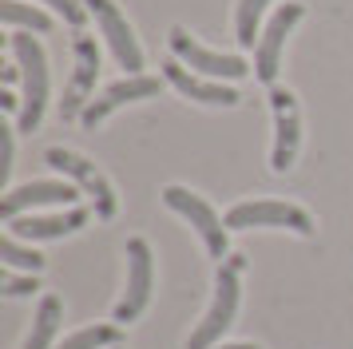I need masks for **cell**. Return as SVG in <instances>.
<instances>
[{"instance_id":"1","label":"cell","mask_w":353,"mask_h":349,"mask_svg":"<svg viewBox=\"0 0 353 349\" xmlns=\"http://www.w3.org/2000/svg\"><path fill=\"white\" fill-rule=\"evenodd\" d=\"M8 52L20 68V115H17V131L32 135L36 127L44 123L48 111V95H52V76H48V52L36 40L32 32H8Z\"/></svg>"},{"instance_id":"2","label":"cell","mask_w":353,"mask_h":349,"mask_svg":"<svg viewBox=\"0 0 353 349\" xmlns=\"http://www.w3.org/2000/svg\"><path fill=\"white\" fill-rule=\"evenodd\" d=\"M242 270H246V258H242V254H226L223 262H219L210 306L203 310L199 326H194L191 337H187V349L223 346V333L234 326V314H239V301H242Z\"/></svg>"},{"instance_id":"3","label":"cell","mask_w":353,"mask_h":349,"mask_svg":"<svg viewBox=\"0 0 353 349\" xmlns=\"http://www.w3.org/2000/svg\"><path fill=\"white\" fill-rule=\"evenodd\" d=\"M159 199H163L167 210H175L179 219L199 235V242H203V250H207L210 258L223 262L226 254H230V226H226V219L207 203V199H203V195H194V190L171 183V187H163Z\"/></svg>"},{"instance_id":"4","label":"cell","mask_w":353,"mask_h":349,"mask_svg":"<svg viewBox=\"0 0 353 349\" xmlns=\"http://www.w3.org/2000/svg\"><path fill=\"white\" fill-rule=\"evenodd\" d=\"M230 230H290V235H314V215L286 199H246L226 210Z\"/></svg>"},{"instance_id":"5","label":"cell","mask_w":353,"mask_h":349,"mask_svg":"<svg viewBox=\"0 0 353 349\" xmlns=\"http://www.w3.org/2000/svg\"><path fill=\"white\" fill-rule=\"evenodd\" d=\"M44 163H48L52 171H60L64 179H72V183H76V187H80L88 199H92L99 222H112V219H115V210H119L115 183H112L103 171H99V167H96L88 155L72 151V147H48V151H44Z\"/></svg>"},{"instance_id":"6","label":"cell","mask_w":353,"mask_h":349,"mask_svg":"<svg viewBox=\"0 0 353 349\" xmlns=\"http://www.w3.org/2000/svg\"><path fill=\"white\" fill-rule=\"evenodd\" d=\"M123 262H128V278H123V294H119V301L112 310V321H119V326L139 321L143 310L151 306V290H155V254H151V242L139 235L128 238Z\"/></svg>"},{"instance_id":"7","label":"cell","mask_w":353,"mask_h":349,"mask_svg":"<svg viewBox=\"0 0 353 349\" xmlns=\"http://www.w3.org/2000/svg\"><path fill=\"white\" fill-rule=\"evenodd\" d=\"M167 48H171V56H175L179 63H187L191 72H199V76H207V79L239 83V79H246L254 72V68L242 60V56H234V52H214V48L199 44L183 24H175V28L167 32Z\"/></svg>"},{"instance_id":"8","label":"cell","mask_w":353,"mask_h":349,"mask_svg":"<svg viewBox=\"0 0 353 349\" xmlns=\"http://www.w3.org/2000/svg\"><path fill=\"white\" fill-rule=\"evenodd\" d=\"M305 20V4L298 0H286L270 12V20L262 24V36H258V48H254V79L274 88L278 83V72H282V52H286V40L290 32L298 28Z\"/></svg>"},{"instance_id":"9","label":"cell","mask_w":353,"mask_h":349,"mask_svg":"<svg viewBox=\"0 0 353 349\" xmlns=\"http://www.w3.org/2000/svg\"><path fill=\"white\" fill-rule=\"evenodd\" d=\"M96 79H99V44L96 36L88 32H76L72 40V76L64 83V99H60V119L72 123L80 119L88 103L96 99Z\"/></svg>"},{"instance_id":"10","label":"cell","mask_w":353,"mask_h":349,"mask_svg":"<svg viewBox=\"0 0 353 349\" xmlns=\"http://www.w3.org/2000/svg\"><path fill=\"white\" fill-rule=\"evenodd\" d=\"M83 4H88V12L96 20V28L103 36L108 52L115 56V63L128 76H143V48L135 40V28H131V20L123 16V8L115 0H83Z\"/></svg>"},{"instance_id":"11","label":"cell","mask_w":353,"mask_h":349,"mask_svg":"<svg viewBox=\"0 0 353 349\" xmlns=\"http://www.w3.org/2000/svg\"><path fill=\"white\" fill-rule=\"evenodd\" d=\"M270 115H274V147H270V171L286 174L298 163L302 151V108H298V95L274 83L270 88Z\"/></svg>"},{"instance_id":"12","label":"cell","mask_w":353,"mask_h":349,"mask_svg":"<svg viewBox=\"0 0 353 349\" xmlns=\"http://www.w3.org/2000/svg\"><path fill=\"white\" fill-rule=\"evenodd\" d=\"M76 195H80V187L72 179H32V183L4 190L0 215L8 222V219H20V215H32V210H48V206L64 210V206H76Z\"/></svg>"},{"instance_id":"13","label":"cell","mask_w":353,"mask_h":349,"mask_svg":"<svg viewBox=\"0 0 353 349\" xmlns=\"http://www.w3.org/2000/svg\"><path fill=\"white\" fill-rule=\"evenodd\" d=\"M88 210L83 206H64V210H32V215H20V219L4 222V235L20 238V242H56V238L80 235L88 226Z\"/></svg>"},{"instance_id":"14","label":"cell","mask_w":353,"mask_h":349,"mask_svg":"<svg viewBox=\"0 0 353 349\" xmlns=\"http://www.w3.org/2000/svg\"><path fill=\"white\" fill-rule=\"evenodd\" d=\"M167 83V79H159V76H123V79H115V83H108L103 92L88 103V111L80 115V123H83V131H96L103 119H112L119 108H128V103H143V99H155L159 95V88Z\"/></svg>"},{"instance_id":"15","label":"cell","mask_w":353,"mask_h":349,"mask_svg":"<svg viewBox=\"0 0 353 349\" xmlns=\"http://www.w3.org/2000/svg\"><path fill=\"white\" fill-rule=\"evenodd\" d=\"M163 79H167L179 95H187L191 103H203V108H239L242 103L239 88H230V83H223V79L199 76V72H191L187 63H179L175 56L163 60Z\"/></svg>"},{"instance_id":"16","label":"cell","mask_w":353,"mask_h":349,"mask_svg":"<svg viewBox=\"0 0 353 349\" xmlns=\"http://www.w3.org/2000/svg\"><path fill=\"white\" fill-rule=\"evenodd\" d=\"M60 326H64V301H60V294H40V306H36L32 326L24 333L20 349H56Z\"/></svg>"},{"instance_id":"17","label":"cell","mask_w":353,"mask_h":349,"mask_svg":"<svg viewBox=\"0 0 353 349\" xmlns=\"http://www.w3.org/2000/svg\"><path fill=\"white\" fill-rule=\"evenodd\" d=\"M0 20L8 32H52V16L24 0H0Z\"/></svg>"},{"instance_id":"18","label":"cell","mask_w":353,"mask_h":349,"mask_svg":"<svg viewBox=\"0 0 353 349\" xmlns=\"http://www.w3.org/2000/svg\"><path fill=\"white\" fill-rule=\"evenodd\" d=\"M123 341L119 321H96V326H83V330L68 333L56 349H115Z\"/></svg>"},{"instance_id":"19","label":"cell","mask_w":353,"mask_h":349,"mask_svg":"<svg viewBox=\"0 0 353 349\" xmlns=\"http://www.w3.org/2000/svg\"><path fill=\"white\" fill-rule=\"evenodd\" d=\"M266 8H270V0H239L234 4V36H239L242 48H258Z\"/></svg>"},{"instance_id":"20","label":"cell","mask_w":353,"mask_h":349,"mask_svg":"<svg viewBox=\"0 0 353 349\" xmlns=\"http://www.w3.org/2000/svg\"><path fill=\"white\" fill-rule=\"evenodd\" d=\"M0 262H4L8 270H20V274H40V270L48 266L44 254L36 250V246H24V242L12 238V235L0 238Z\"/></svg>"},{"instance_id":"21","label":"cell","mask_w":353,"mask_h":349,"mask_svg":"<svg viewBox=\"0 0 353 349\" xmlns=\"http://www.w3.org/2000/svg\"><path fill=\"white\" fill-rule=\"evenodd\" d=\"M40 290V274H20V270H0V294L4 298H32Z\"/></svg>"},{"instance_id":"22","label":"cell","mask_w":353,"mask_h":349,"mask_svg":"<svg viewBox=\"0 0 353 349\" xmlns=\"http://www.w3.org/2000/svg\"><path fill=\"white\" fill-rule=\"evenodd\" d=\"M32 4H48L52 12L60 16V20H64V24H72V28L80 32L83 28V20H88V4H83V0H32Z\"/></svg>"},{"instance_id":"23","label":"cell","mask_w":353,"mask_h":349,"mask_svg":"<svg viewBox=\"0 0 353 349\" xmlns=\"http://www.w3.org/2000/svg\"><path fill=\"white\" fill-rule=\"evenodd\" d=\"M12 131L17 127H8V123H0V183H8V174H12Z\"/></svg>"},{"instance_id":"24","label":"cell","mask_w":353,"mask_h":349,"mask_svg":"<svg viewBox=\"0 0 353 349\" xmlns=\"http://www.w3.org/2000/svg\"><path fill=\"white\" fill-rule=\"evenodd\" d=\"M0 108L17 111V115H20V92H17V88H4V92H0Z\"/></svg>"},{"instance_id":"25","label":"cell","mask_w":353,"mask_h":349,"mask_svg":"<svg viewBox=\"0 0 353 349\" xmlns=\"http://www.w3.org/2000/svg\"><path fill=\"white\" fill-rule=\"evenodd\" d=\"M214 349H258L254 341H223V346H214Z\"/></svg>"},{"instance_id":"26","label":"cell","mask_w":353,"mask_h":349,"mask_svg":"<svg viewBox=\"0 0 353 349\" xmlns=\"http://www.w3.org/2000/svg\"><path fill=\"white\" fill-rule=\"evenodd\" d=\"M115 349H119V346H115Z\"/></svg>"}]
</instances>
